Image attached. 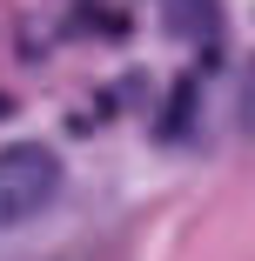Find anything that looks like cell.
Returning a JSON list of instances; mask_svg holds the SVG:
<instances>
[{
  "mask_svg": "<svg viewBox=\"0 0 255 261\" xmlns=\"http://www.w3.org/2000/svg\"><path fill=\"white\" fill-rule=\"evenodd\" d=\"M54 194H61V154L54 147H40V141L0 147V228L34 221Z\"/></svg>",
  "mask_w": 255,
  "mask_h": 261,
  "instance_id": "6da1fadb",
  "label": "cell"
},
{
  "mask_svg": "<svg viewBox=\"0 0 255 261\" xmlns=\"http://www.w3.org/2000/svg\"><path fill=\"white\" fill-rule=\"evenodd\" d=\"M242 121L255 127V61H248V74H242Z\"/></svg>",
  "mask_w": 255,
  "mask_h": 261,
  "instance_id": "7a4b0ae2",
  "label": "cell"
}]
</instances>
